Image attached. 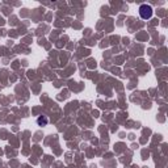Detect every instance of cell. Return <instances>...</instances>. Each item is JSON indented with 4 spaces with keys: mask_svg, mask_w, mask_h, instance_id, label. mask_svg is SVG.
I'll return each instance as SVG.
<instances>
[{
    "mask_svg": "<svg viewBox=\"0 0 168 168\" xmlns=\"http://www.w3.org/2000/svg\"><path fill=\"white\" fill-rule=\"evenodd\" d=\"M139 16H141L143 20H148V19L152 17V8L147 4H142L139 7Z\"/></svg>",
    "mask_w": 168,
    "mask_h": 168,
    "instance_id": "1",
    "label": "cell"
},
{
    "mask_svg": "<svg viewBox=\"0 0 168 168\" xmlns=\"http://www.w3.org/2000/svg\"><path fill=\"white\" fill-rule=\"evenodd\" d=\"M47 122H49V120H47V117H45V116L38 117V120H37V124L38 125H42V126L47 125Z\"/></svg>",
    "mask_w": 168,
    "mask_h": 168,
    "instance_id": "2",
    "label": "cell"
}]
</instances>
